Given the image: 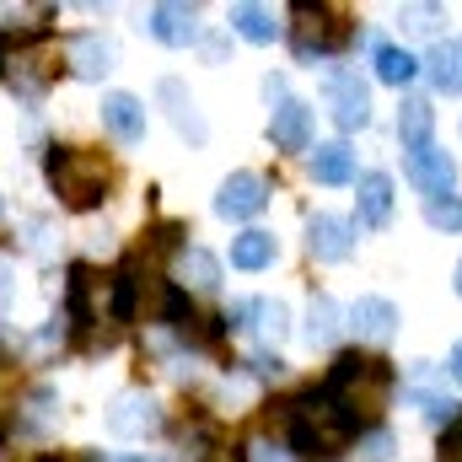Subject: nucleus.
<instances>
[{"mask_svg": "<svg viewBox=\"0 0 462 462\" xmlns=\"http://www.w3.org/2000/svg\"><path fill=\"white\" fill-rule=\"evenodd\" d=\"M318 393L345 414L349 425H376L382 409H387V398H393V371H387V360L349 349V355H339L328 365V376H323Z\"/></svg>", "mask_w": 462, "mask_h": 462, "instance_id": "f257e3e1", "label": "nucleus"}, {"mask_svg": "<svg viewBox=\"0 0 462 462\" xmlns=\"http://www.w3.org/2000/svg\"><path fill=\"white\" fill-rule=\"evenodd\" d=\"M49 183L65 210H97L114 189V162L92 145H54L49 151Z\"/></svg>", "mask_w": 462, "mask_h": 462, "instance_id": "f03ea898", "label": "nucleus"}, {"mask_svg": "<svg viewBox=\"0 0 462 462\" xmlns=\"http://www.w3.org/2000/svg\"><path fill=\"white\" fill-rule=\"evenodd\" d=\"M349 441H355V425H349L323 393L291 403V447L301 457H339Z\"/></svg>", "mask_w": 462, "mask_h": 462, "instance_id": "7ed1b4c3", "label": "nucleus"}, {"mask_svg": "<svg viewBox=\"0 0 462 462\" xmlns=\"http://www.w3.org/2000/svg\"><path fill=\"white\" fill-rule=\"evenodd\" d=\"M345 38H349L345 16H334V11H312V5H296V54H301V60L334 54Z\"/></svg>", "mask_w": 462, "mask_h": 462, "instance_id": "20e7f679", "label": "nucleus"}, {"mask_svg": "<svg viewBox=\"0 0 462 462\" xmlns=\"http://www.w3.org/2000/svg\"><path fill=\"white\" fill-rule=\"evenodd\" d=\"M263 205H269V183L258 172H231L226 183H221V194H216V210L226 221H253Z\"/></svg>", "mask_w": 462, "mask_h": 462, "instance_id": "39448f33", "label": "nucleus"}, {"mask_svg": "<svg viewBox=\"0 0 462 462\" xmlns=\"http://www.w3.org/2000/svg\"><path fill=\"white\" fill-rule=\"evenodd\" d=\"M307 247H312V258L318 263H345L349 253H355V221L345 216H312L307 221Z\"/></svg>", "mask_w": 462, "mask_h": 462, "instance_id": "423d86ee", "label": "nucleus"}, {"mask_svg": "<svg viewBox=\"0 0 462 462\" xmlns=\"http://www.w3.org/2000/svg\"><path fill=\"white\" fill-rule=\"evenodd\" d=\"M328 108L339 118V129H360L371 118V92H365L360 70H334L328 76Z\"/></svg>", "mask_w": 462, "mask_h": 462, "instance_id": "0eeeda50", "label": "nucleus"}, {"mask_svg": "<svg viewBox=\"0 0 462 462\" xmlns=\"http://www.w3.org/2000/svg\"><path fill=\"white\" fill-rule=\"evenodd\" d=\"M151 38L156 43H167V49H183V43H194L199 38V11L194 5H178V0H162V5H151Z\"/></svg>", "mask_w": 462, "mask_h": 462, "instance_id": "6e6552de", "label": "nucleus"}, {"mask_svg": "<svg viewBox=\"0 0 462 462\" xmlns=\"http://www.w3.org/2000/svg\"><path fill=\"white\" fill-rule=\"evenodd\" d=\"M409 178L425 189V199H441V194H452V189H457V167H452V156H447V151H436V145L409 151Z\"/></svg>", "mask_w": 462, "mask_h": 462, "instance_id": "1a4fd4ad", "label": "nucleus"}, {"mask_svg": "<svg viewBox=\"0 0 462 462\" xmlns=\"http://www.w3.org/2000/svg\"><path fill=\"white\" fill-rule=\"evenodd\" d=\"M349 328H355L365 345H387V339L398 334V307H393L387 296H360V301L349 307Z\"/></svg>", "mask_w": 462, "mask_h": 462, "instance_id": "9d476101", "label": "nucleus"}, {"mask_svg": "<svg viewBox=\"0 0 462 462\" xmlns=\"http://www.w3.org/2000/svg\"><path fill=\"white\" fill-rule=\"evenodd\" d=\"M269 140L280 151H312V108L301 97H285L269 118Z\"/></svg>", "mask_w": 462, "mask_h": 462, "instance_id": "9b49d317", "label": "nucleus"}, {"mask_svg": "<svg viewBox=\"0 0 462 462\" xmlns=\"http://www.w3.org/2000/svg\"><path fill=\"white\" fill-rule=\"evenodd\" d=\"M156 425H162V409L145 393H118L114 409H108V430L114 436H151Z\"/></svg>", "mask_w": 462, "mask_h": 462, "instance_id": "f8f14e48", "label": "nucleus"}, {"mask_svg": "<svg viewBox=\"0 0 462 462\" xmlns=\"http://www.w3.org/2000/svg\"><path fill=\"white\" fill-rule=\"evenodd\" d=\"M103 129L114 134L118 145H140L145 140V103L129 92H108L103 97Z\"/></svg>", "mask_w": 462, "mask_h": 462, "instance_id": "ddd939ff", "label": "nucleus"}, {"mask_svg": "<svg viewBox=\"0 0 462 462\" xmlns=\"http://www.w3.org/2000/svg\"><path fill=\"white\" fill-rule=\"evenodd\" d=\"M65 60H70V70H76L81 81H103V76L114 70V43L97 38V32H76V38L65 43Z\"/></svg>", "mask_w": 462, "mask_h": 462, "instance_id": "4468645a", "label": "nucleus"}, {"mask_svg": "<svg viewBox=\"0 0 462 462\" xmlns=\"http://www.w3.org/2000/svg\"><path fill=\"white\" fill-rule=\"evenodd\" d=\"M156 97L167 103V118L178 124V134H189L194 145H205V140H210V129H205V118H199V108H194V97H189V87H183V81H172V76H167V81L156 87Z\"/></svg>", "mask_w": 462, "mask_h": 462, "instance_id": "2eb2a0df", "label": "nucleus"}, {"mask_svg": "<svg viewBox=\"0 0 462 462\" xmlns=\"http://www.w3.org/2000/svg\"><path fill=\"white\" fill-rule=\"evenodd\" d=\"M355 199H360V226L382 231L393 221V178H387V172H365Z\"/></svg>", "mask_w": 462, "mask_h": 462, "instance_id": "dca6fc26", "label": "nucleus"}, {"mask_svg": "<svg viewBox=\"0 0 462 462\" xmlns=\"http://www.w3.org/2000/svg\"><path fill=\"white\" fill-rule=\"evenodd\" d=\"M178 285H189V291H216L221 285V258L210 253V247H178Z\"/></svg>", "mask_w": 462, "mask_h": 462, "instance_id": "f3484780", "label": "nucleus"}, {"mask_svg": "<svg viewBox=\"0 0 462 462\" xmlns=\"http://www.w3.org/2000/svg\"><path fill=\"white\" fill-rule=\"evenodd\" d=\"M425 70H430V81H436V92H447V97H462V43H430V54H425Z\"/></svg>", "mask_w": 462, "mask_h": 462, "instance_id": "a211bd4d", "label": "nucleus"}, {"mask_svg": "<svg viewBox=\"0 0 462 462\" xmlns=\"http://www.w3.org/2000/svg\"><path fill=\"white\" fill-rule=\"evenodd\" d=\"M430 129H436V108L425 97H403V108H398V140H403V151H425Z\"/></svg>", "mask_w": 462, "mask_h": 462, "instance_id": "6ab92c4d", "label": "nucleus"}, {"mask_svg": "<svg viewBox=\"0 0 462 462\" xmlns=\"http://www.w3.org/2000/svg\"><path fill=\"white\" fill-rule=\"evenodd\" d=\"M274 236L269 231H242V236H231V263L236 269H247V274H258V269H269L274 263Z\"/></svg>", "mask_w": 462, "mask_h": 462, "instance_id": "aec40b11", "label": "nucleus"}, {"mask_svg": "<svg viewBox=\"0 0 462 462\" xmlns=\"http://www.w3.org/2000/svg\"><path fill=\"white\" fill-rule=\"evenodd\" d=\"M312 178H318V183H349V178H355V151H349L345 140L318 145V151H312Z\"/></svg>", "mask_w": 462, "mask_h": 462, "instance_id": "412c9836", "label": "nucleus"}, {"mask_svg": "<svg viewBox=\"0 0 462 462\" xmlns=\"http://www.w3.org/2000/svg\"><path fill=\"white\" fill-rule=\"evenodd\" d=\"M49 60H60V49L54 43H27L22 54H16V81L27 87V92H38L49 76H54V65Z\"/></svg>", "mask_w": 462, "mask_h": 462, "instance_id": "4be33fe9", "label": "nucleus"}, {"mask_svg": "<svg viewBox=\"0 0 462 462\" xmlns=\"http://www.w3.org/2000/svg\"><path fill=\"white\" fill-rule=\"evenodd\" d=\"M231 27L247 43H274V32H280V22H274L269 5H231Z\"/></svg>", "mask_w": 462, "mask_h": 462, "instance_id": "5701e85b", "label": "nucleus"}, {"mask_svg": "<svg viewBox=\"0 0 462 462\" xmlns=\"http://www.w3.org/2000/svg\"><path fill=\"white\" fill-rule=\"evenodd\" d=\"M376 76H382L387 87H409V81L420 76V60H414L409 49H398V43H376Z\"/></svg>", "mask_w": 462, "mask_h": 462, "instance_id": "b1692460", "label": "nucleus"}, {"mask_svg": "<svg viewBox=\"0 0 462 462\" xmlns=\"http://www.w3.org/2000/svg\"><path fill=\"white\" fill-rule=\"evenodd\" d=\"M307 339L312 345H334L339 339V307L328 296H312V307H307Z\"/></svg>", "mask_w": 462, "mask_h": 462, "instance_id": "393cba45", "label": "nucleus"}, {"mask_svg": "<svg viewBox=\"0 0 462 462\" xmlns=\"http://www.w3.org/2000/svg\"><path fill=\"white\" fill-rule=\"evenodd\" d=\"M253 328H258V339H269V345H280L285 339V323H291V312L280 307V301H253Z\"/></svg>", "mask_w": 462, "mask_h": 462, "instance_id": "a878e982", "label": "nucleus"}, {"mask_svg": "<svg viewBox=\"0 0 462 462\" xmlns=\"http://www.w3.org/2000/svg\"><path fill=\"white\" fill-rule=\"evenodd\" d=\"M425 221H430L436 231H462V199H457V194L425 199Z\"/></svg>", "mask_w": 462, "mask_h": 462, "instance_id": "bb28decb", "label": "nucleus"}, {"mask_svg": "<svg viewBox=\"0 0 462 462\" xmlns=\"http://www.w3.org/2000/svg\"><path fill=\"white\" fill-rule=\"evenodd\" d=\"M441 16H447V5H403V16H398V22H403L409 32H436V22H441Z\"/></svg>", "mask_w": 462, "mask_h": 462, "instance_id": "cd10ccee", "label": "nucleus"}, {"mask_svg": "<svg viewBox=\"0 0 462 462\" xmlns=\"http://www.w3.org/2000/svg\"><path fill=\"white\" fill-rule=\"evenodd\" d=\"M436 462H462V414L441 430V452H436Z\"/></svg>", "mask_w": 462, "mask_h": 462, "instance_id": "c85d7f7f", "label": "nucleus"}, {"mask_svg": "<svg viewBox=\"0 0 462 462\" xmlns=\"http://www.w3.org/2000/svg\"><path fill=\"white\" fill-rule=\"evenodd\" d=\"M253 462H291V457H285V447H269V441H258V447H253Z\"/></svg>", "mask_w": 462, "mask_h": 462, "instance_id": "c756f323", "label": "nucleus"}, {"mask_svg": "<svg viewBox=\"0 0 462 462\" xmlns=\"http://www.w3.org/2000/svg\"><path fill=\"white\" fill-rule=\"evenodd\" d=\"M263 97H269V103H285V97H291V92H285V76H269V81H263Z\"/></svg>", "mask_w": 462, "mask_h": 462, "instance_id": "7c9ffc66", "label": "nucleus"}, {"mask_svg": "<svg viewBox=\"0 0 462 462\" xmlns=\"http://www.w3.org/2000/svg\"><path fill=\"white\" fill-rule=\"evenodd\" d=\"M5 307H11V269H5V258H0V318H5Z\"/></svg>", "mask_w": 462, "mask_h": 462, "instance_id": "2f4dec72", "label": "nucleus"}, {"mask_svg": "<svg viewBox=\"0 0 462 462\" xmlns=\"http://www.w3.org/2000/svg\"><path fill=\"white\" fill-rule=\"evenodd\" d=\"M387 452H393V441H387V436L376 430V436H371V457H387Z\"/></svg>", "mask_w": 462, "mask_h": 462, "instance_id": "473e14b6", "label": "nucleus"}, {"mask_svg": "<svg viewBox=\"0 0 462 462\" xmlns=\"http://www.w3.org/2000/svg\"><path fill=\"white\" fill-rule=\"evenodd\" d=\"M447 371H452V382H457V387H462V345L452 349V360H447Z\"/></svg>", "mask_w": 462, "mask_h": 462, "instance_id": "72a5a7b5", "label": "nucleus"}, {"mask_svg": "<svg viewBox=\"0 0 462 462\" xmlns=\"http://www.w3.org/2000/svg\"><path fill=\"white\" fill-rule=\"evenodd\" d=\"M5 393H11V376L0 371V409H5Z\"/></svg>", "mask_w": 462, "mask_h": 462, "instance_id": "f704fd0d", "label": "nucleus"}, {"mask_svg": "<svg viewBox=\"0 0 462 462\" xmlns=\"http://www.w3.org/2000/svg\"><path fill=\"white\" fill-rule=\"evenodd\" d=\"M38 462H92V457H38Z\"/></svg>", "mask_w": 462, "mask_h": 462, "instance_id": "c9c22d12", "label": "nucleus"}, {"mask_svg": "<svg viewBox=\"0 0 462 462\" xmlns=\"http://www.w3.org/2000/svg\"><path fill=\"white\" fill-rule=\"evenodd\" d=\"M118 462H156V457H118Z\"/></svg>", "mask_w": 462, "mask_h": 462, "instance_id": "e433bc0d", "label": "nucleus"}, {"mask_svg": "<svg viewBox=\"0 0 462 462\" xmlns=\"http://www.w3.org/2000/svg\"><path fill=\"white\" fill-rule=\"evenodd\" d=\"M457 296H462V263H457Z\"/></svg>", "mask_w": 462, "mask_h": 462, "instance_id": "4c0bfd02", "label": "nucleus"}]
</instances>
